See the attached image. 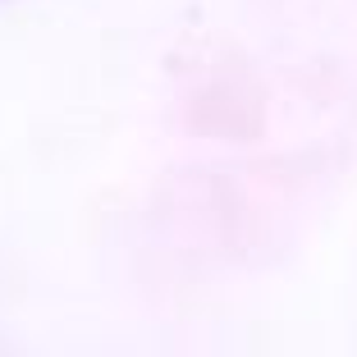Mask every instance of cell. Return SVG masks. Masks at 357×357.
<instances>
[]
</instances>
